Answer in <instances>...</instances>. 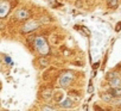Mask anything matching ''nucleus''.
<instances>
[{
  "mask_svg": "<svg viewBox=\"0 0 121 111\" xmlns=\"http://www.w3.org/2000/svg\"><path fill=\"white\" fill-rule=\"evenodd\" d=\"M120 29H121V23L117 24V26H116V31H120Z\"/></svg>",
  "mask_w": 121,
  "mask_h": 111,
  "instance_id": "obj_9",
  "label": "nucleus"
},
{
  "mask_svg": "<svg viewBox=\"0 0 121 111\" xmlns=\"http://www.w3.org/2000/svg\"><path fill=\"white\" fill-rule=\"evenodd\" d=\"M62 106H63V107H64V106H68V107H69V106H71V100H70V99H65V100L63 101Z\"/></svg>",
  "mask_w": 121,
  "mask_h": 111,
  "instance_id": "obj_7",
  "label": "nucleus"
},
{
  "mask_svg": "<svg viewBox=\"0 0 121 111\" xmlns=\"http://www.w3.org/2000/svg\"><path fill=\"white\" fill-rule=\"evenodd\" d=\"M117 4H119V0H108V6H109L110 9L116 7Z\"/></svg>",
  "mask_w": 121,
  "mask_h": 111,
  "instance_id": "obj_5",
  "label": "nucleus"
},
{
  "mask_svg": "<svg viewBox=\"0 0 121 111\" xmlns=\"http://www.w3.org/2000/svg\"><path fill=\"white\" fill-rule=\"evenodd\" d=\"M101 98H102V100H104L106 103H112V101H113V99H114V97H113L109 92H107V93L102 94V96H101Z\"/></svg>",
  "mask_w": 121,
  "mask_h": 111,
  "instance_id": "obj_4",
  "label": "nucleus"
},
{
  "mask_svg": "<svg viewBox=\"0 0 121 111\" xmlns=\"http://www.w3.org/2000/svg\"><path fill=\"white\" fill-rule=\"evenodd\" d=\"M112 104H114V105H116V106H121V97L114 98L113 101H112Z\"/></svg>",
  "mask_w": 121,
  "mask_h": 111,
  "instance_id": "obj_6",
  "label": "nucleus"
},
{
  "mask_svg": "<svg viewBox=\"0 0 121 111\" xmlns=\"http://www.w3.org/2000/svg\"><path fill=\"white\" fill-rule=\"evenodd\" d=\"M108 92H109L114 98H116V97H121V86H120V87H112Z\"/></svg>",
  "mask_w": 121,
  "mask_h": 111,
  "instance_id": "obj_2",
  "label": "nucleus"
},
{
  "mask_svg": "<svg viewBox=\"0 0 121 111\" xmlns=\"http://www.w3.org/2000/svg\"><path fill=\"white\" fill-rule=\"evenodd\" d=\"M42 109L43 110H53V107H51V106H43Z\"/></svg>",
  "mask_w": 121,
  "mask_h": 111,
  "instance_id": "obj_8",
  "label": "nucleus"
},
{
  "mask_svg": "<svg viewBox=\"0 0 121 111\" xmlns=\"http://www.w3.org/2000/svg\"><path fill=\"white\" fill-rule=\"evenodd\" d=\"M16 17H17L18 19H26V18L29 17V12H27L26 10H19V11L17 12Z\"/></svg>",
  "mask_w": 121,
  "mask_h": 111,
  "instance_id": "obj_3",
  "label": "nucleus"
},
{
  "mask_svg": "<svg viewBox=\"0 0 121 111\" xmlns=\"http://www.w3.org/2000/svg\"><path fill=\"white\" fill-rule=\"evenodd\" d=\"M108 81H109L110 87H120L121 86V78H119L117 75H115L114 78L109 79Z\"/></svg>",
  "mask_w": 121,
  "mask_h": 111,
  "instance_id": "obj_1",
  "label": "nucleus"
},
{
  "mask_svg": "<svg viewBox=\"0 0 121 111\" xmlns=\"http://www.w3.org/2000/svg\"><path fill=\"white\" fill-rule=\"evenodd\" d=\"M120 75H121V72H120Z\"/></svg>",
  "mask_w": 121,
  "mask_h": 111,
  "instance_id": "obj_10",
  "label": "nucleus"
}]
</instances>
